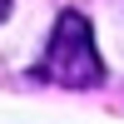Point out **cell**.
<instances>
[{"label": "cell", "mask_w": 124, "mask_h": 124, "mask_svg": "<svg viewBox=\"0 0 124 124\" xmlns=\"http://www.w3.org/2000/svg\"><path fill=\"white\" fill-rule=\"evenodd\" d=\"M40 79L50 85H65V89H94L104 85V60L94 50V30L79 10H65L50 30V45H45V60L35 70Z\"/></svg>", "instance_id": "cell-1"}, {"label": "cell", "mask_w": 124, "mask_h": 124, "mask_svg": "<svg viewBox=\"0 0 124 124\" xmlns=\"http://www.w3.org/2000/svg\"><path fill=\"white\" fill-rule=\"evenodd\" d=\"M5 15H10V0H0V20H5Z\"/></svg>", "instance_id": "cell-2"}]
</instances>
